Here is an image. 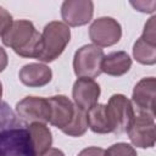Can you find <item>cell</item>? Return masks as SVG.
I'll return each mask as SVG.
<instances>
[{"label": "cell", "mask_w": 156, "mask_h": 156, "mask_svg": "<svg viewBox=\"0 0 156 156\" xmlns=\"http://www.w3.org/2000/svg\"><path fill=\"white\" fill-rule=\"evenodd\" d=\"M1 40L5 46L11 48L22 57L38 58L41 52V34L27 20L13 21L10 28L1 35Z\"/></svg>", "instance_id": "obj_1"}, {"label": "cell", "mask_w": 156, "mask_h": 156, "mask_svg": "<svg viewBox=\"0 0 156 156\" xmlns=\"http://www.w3.org/2000/svg\"><path fill=\"white\" fill-rule=\"evenodd\" d=\"M71 40V29L60 21L49 22L41 33V52L37 60L49 63L55 61L66 49Z\"/></svg>", "instance_id": "obj_2"}, {"label": "cell", "mask_w": 156, "mask_h": 156, "mask_svg": "<svg viewBox=\"0 0 156 156\" xmlns=\"http://www.w3.org/2000/svg\"><path fill=\"white\" fill-rule=\"evenodd\" d=\"M106 112L112 133L117 134L127 132L135 117V108L132 101L122 94H115L110 98L106 105Z\"/></svg>", "instance_id": "obj_3"}, {"label": "cell", "mask_w": 156, "mask_h": 156, "mask_svg": "<svg viewBox=\"0 0 156 156\" xmlns=\"http://www.w3.org/2000/svg\"><path fill=\"white\" fill-rule=\"evenodd\" d=\"M105 54L102 49L88 44L79 48L73 57V71L78 78H96L101 72V62Z\"/></svg>", "instance_id": "obj_4"}, {"label": "cell", "mask_w": 156, "mask_h": 156, "mask_svg": "<svg viewBox=\"0 0 156 156\" xmlns=\"http://www.w3.org/2000/svg\"><path fill=\"white\" fill-rule=\"evenodd\" d=\"M132 144L136 147H152L156 141L155 116L135 111V117L127 130Z\"/></svg>", "instance_id": "obj_5"}, {"label": "cell", "mask_w": 156, "mask_h": 156, "mask_svg": "<svg viewBox=\"0 0 156 156\" xmlns=\"http://www.w3.org/2000/svg\"><path fill=\"white\" fill-rule=\"evenodd\" d=\"M121 37L122 27L112 17H99L89 27V38L98 48L112 46L119 41Z\"/></svg>", "instance_id": "obj_6"}, {"label": "cell", "mask_w": 156, "mask_h": 156, "mask_svg": "<svg viewBox=\"0 0 156 156\" xmlns=\"http://www.w3.org/2000/svg\"><path fill=\"white\" fill-rule=\"evenodd\" d=\"M20 118L28 123H48L50 119V105L48 99L39 96H26L16 105Z\"/></svg>", "instance_id": "obj_7"}, {"label": "cell", "mask_w": 156, "mask_h": 156, "mask_svg": "<svg viewBox=\"0 0 156 156\" xmlns=\"http://www.w3.org/2000/svg\"><path fill=\"white\" fill-rule=\"evenodd\" d=\"M94 15V4L90 0H66L61 5V17L68 27L88 24Z\"/></svg>", "instance_id": "obj_8"}, {"label": "cell", "mask_w": 156, "mask_h": 156, "mask_svg": "<svg viewBox=\"0 0 156 156\" xmlns=\"http://www.w3.org/2000/svg\"><path fill=\"white\" fill-rule=\"evenodd\" d=\"M100 85L91 78H78L72 89V98L77 107L88 111L98 104L100 96Z\"/></svg>", "instance_id": "obj_9"}, {"label": "cell", "mask_w": 156, "mask_h": 156, "mask_svg": "<svg viewBox=\"0 0 156 156\" xmlns=\"http://www.w3.org/2000/svg\"><path fill=\"white\" fill-rule=\"evenodd\" d=\"M155 89L156 79L154 77L143 78L135 84L132 95V104L135 105L136 111L155 116Z\"/></svg>", "instance_id": "obj_10"}, {"label": "cell", "mask_w": 156, "mask_h": 156, "mask_svg": "<svg viewBox=\"0 0 156 156\" xmlns=\"http://www.w3.org/2000/svg\"><path fill=\"white\" fill-rule=\"evenodd\" d=\"M52 144V135L45 123H30L27 128V149L29 156L44 155Z\"/></svg>", "instance_id": "obj_11"}, {"label": "cell", "mask_w": 156, "mask_h": 156, "mask_svg": "<svg viewBox=\"0 0 156 156\" xmlns=\"http://www.w3.org/2000/svg\"><path fill=\"white\" fill-rule=\"evenodd\" d=\"M49 105H50V119L49 123L58 129L66 128L73 116H74V110L76 106L65 95H55L48 99Z\"/></svg>", "instance_id": "obj_12"}, {"label": "cell", "mask_w": 156, "mask_h": 156, "mask_svg": "<svg viewBox=\"0 0 156 156\" xmlns=\"http://www.w3.org/2000/svg\"><path fill=\"white\" fill-rule=\"evenodd\" d=\"M20 80L29 88H41L51 82L52 71L44 63H28L24 65L18 73Z\"/></svg>", "instance_id": "obj_13"}, {"label": "cell", "mask_w": 156, "mask_h": 156, "mask_svg": "<svg viewBox=\"0 0 156 156\" xmlns=\"http://www.w3.org/2000/svg\"><path fill=\"white\" fill-rule=\"evenodd\" d=\"M130 67L132 58L126 51H113L108 55H105L101 62V72L112 77L126 74Z\"/></svg>", "instance_id": "obj_14"}, {"label": "cell", "mask_w": 156, "mask_h": 156, "mask_svg": "<svg viewBox=\"0 0 156 156\" xmlns=\"http://www.w3.org/2000/svg\"><path fill=\"white\" fill-rule=\"evenodd\" d=\"M87 121L88 127L98 134H107L112 133V128L107 117L106 105L96 104L91 108L87 111Z\"/></svg>", "instance_id": "obj_15"}, {"label": "cell", "mask_w": 156, "mask_h": 156, "mask_svg": "<svg viewBox=\"0 0 156 156\" xmlns=\"http://www.w3.org/2000/svg\"><path fill=\"white\" fill-rule=\"evenodd\" d=\"M133 56L141 65H155L156 63V45L145 41L141 37L135 41L133 46Z\"/></svg>", "instance_id": "obj_16"}, {"label": "cell", "mask_w": 156, "mask_h": 156, "mask_svg": "<svg viewBox=\"0 0 156 156\" xmlns=\"http://www.w3.org/2000/svg\"><path fill=\"white\" fill-rule=\"evenodd\" d=\"M88 129V121H87V111L80 110L76 106L74 116L71 123L62 129V133L69 136H82Z\"/></svg>", "instance_id": "obj_17"}, {"label": "cell", "mask_w": 156, "mask_h": 156, "mask_svg": "<svg viewBox=\"0 0 156 156\" xmlns=\"http://www.w3.org/2000/svg\"><path fill=\"white\" fill-rule=\"evenodd\" d=\"M105 156H138L135 149L127 143H117L105 150Z\"/></svg>", "instance_id": "obj_18"}, {"label": "cell", "mask_w": 156, "mask_h": 156, "mask_svg": "<svg viewBox=\"0 0 156 156\" xmlns=\"http://www.w3.org/2000/svg\"><path fill=\"white\" fill-rule=\"evenodd\" d=\"M155 20L156 17L152 16L146 23H145V27H144V32H143V35L141 38L152 44V45H156V33H155Z\"/></svg>", "instance_id": "obj_19"}, {"label": "cell", "mask_w": 156, "mask_h": 156, "mask_svg": "<svg viewBox=\"0 0 156 156\" xmlns=\"http://www.w3.org/2000/svg\"><path fill=\"white\" fill-rule=\"evenodd\" d=\"M12 22H13V20H12L11 13L0 6V35H2L10 28Z\"/></svg>", "instance_id": "obj_20"}, {"label": "cell", "mask_w": 156, "mask_h": 156, "mask_svg": "<svg viewBox=\"0 0 156 156\" xmlns=\"http://www.w3.org/2000/svg\"><path fill=\"white\" fill-rule=\"evenodd\" d=\"M78 156H105V150L98 146H89L83 149Z\"/></svg>", "instance_id": "obj_21"}, {"label": "cell", "mask_w": 156, "mask_h": 156, "mask_svg": "<svg viewBox=\"0 0 156 156\" xmlns=\"http://www.w3.org/2000/svg\"><path fill=\"white\" fill-rule=\"evenodd\" d=\"M135 9H138V11H141V12H147V13H151L154 12L155 7H149V5H152V4H156L155 1H150V2H145V1H139V2H130Z\"/></svg>", "instance_id": "obj_22"}, {"label": "cell", "mask_w": 156, "mask_h": 156, "mask_svg": "<svg viewBox=\"0 0 156 156\" xmlns=\"http://www.w3.org/2000/svg\"><path fill=\"white\" fill-rule=\"evenodd\" d=\"M7 63H9L7 54H6L5 49H2V48L0 46V73L7 67Z\"/></svg>", "instance_id": "obj_23"}, {"label": "cell", "mask_w": 156, "mask_h": 156, "mask_svg": "<svg viewBox=\"0 0 156 156\" xmlns=\"http://www.w3.org/2000/svg\"><path fill=\"white\" fill-rule=\"evenodd\" d=\"M41 156H65V154L60 150V149H56V147H50L44 155Z\"/></svg>", "instance_id": "obj_24"}, {"label": "cell", "mask_w": 156, "mask_h": 156, "mask_svg": "<svg viewBox=\"0 0 156 156\" xmlns=\"http://www.w3.org/2000/svg\"><path fill=\"white\" fill-rule=\"evenodd\" d=\"M1 96H2V84L0 82V100H1Z\"/></svg>", "instance_id": "obj_25"}]
</instances>
